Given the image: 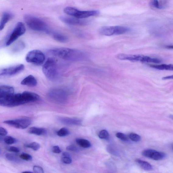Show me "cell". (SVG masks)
Segmentation results:
<instances>
[{
	"instance_id": "7bdbcfd3",
	"label": "cell",
	"mask_w": 173,
	"mask_h": 173,
	"mask_svg": "<svg viewBox=\"0 0 173 173\" xmlns=\"http://www.w3.org/2000/svg\"></svg>"
},
{
	"instance_id": "d6986e66",
	"label": "cell",
	"mask_w": 173,
	"mask_h": 173,
	"mask_svg": "<svg viewBox=\"0 0 173 173\" xmlns=\"http://www.w3.org/2000/svg\"><path fill=\"white\" fill-rule=\"evenodd\" d=\"M151 67L159 70L173 71V64H162L160 65H150Z\"/></svg>"
},
{
	"instance_id": "e575fe53",
	"label": "cell",
	"mask_w": 173,
	"mask_h": 173,
	"mask_svg": "<svg viewBox=\"0 0 173 173\" xmlns=\"http://www.w3.org/2000/svg\"><path fill=\"white\" fill-rule=\"evenodd\" d=\"M8 150L9 151L14 153H19L20 151V150L19 148L14 147H9Z\"/></svg>"
},
{
	"instance_id": "ab89813d",
	"label": "cell",
	"mask_w": 173,
	"mask_h": 173,
	"mask_svg": "<svg viewBox=\"0 0 173 173\" xmlns=\"http://www.w3.org/2000/svg\"><path fill=\"white\" fill-rule=\"evenodd\" d=\"M165 48L168 49L173 50V45H167L165 47Z\"/></svg>"
},
{
	"instance_id": "7a4b0ae2",
	"label": "cell",
	"mask_w": 173,
	"mask_h": 173,
	"mask_svg": "<svg viewBox=\"0 0 173 173\" xmlns=\"http://www.w3.org/2000/svg\"><path fill=\"white\" fill-rule=\"evenodd\" d=\"M50 53L54 56L69 61H80L88 58L87 54L82 51L68 48H55L50 50Z\"/></svg>"
},
{
	"instance_id": "83f0119b",
	"label": "cell",
	"mask_w": 173,
	"mask_h": 173,
	"mask_svg": "<svg viewBox=\"0 0 173 173\" xmlns=\"http://www.w3.org/2000/svg\"><path fill=\"white\" fill-rule=\"evenodd\" d=\"M151 4L152 6L154 8L157 9H161L162 8V5H161L159 1L158 0H152Z\"/></svg>"
},
{
	"instance_id": "7c38bea8",
	"label": "cell",
	"mask_w": 173,
	"mask_h": 173,
	"mask_svg": "<svg viewBox=\"0 0 173 173\" xmlns=\"http://www.w3.org/2000/svg\"><path fill=\"white\" fill-rule=\"evenodd\" d=\"M25 67L22 64H18L2 69L0 72V75L2 77H11L19 74L23 71Z\"/></svg>"
},
{
	"instance_id": "cb8c5ba5",
	"label": "cell",
	"mask_w": 173,
	"mask_h": 173,
	"mask_svg": "<svg viewBox=\"0 0 173 173\" xmlns=\"http://www.w3.org/2000/svg\"><path fill=\"white\" fill-rule=\"evenodd\" d=\"M4 141L5 143L8 145H11L16 143L17 140L12 137L7 136L4 138Z\"/></svg>"
},
{
	"instance_id": "3957f363",
	"label": "cell",
	"mask_w": 173,
	"mask_h": 173,
	"mask_svg": "<svg viewBox=\"0 0 173 173\" xmlns=\"http://www.w3.org/2000/svg\"><path fill=\"white\" fill-rule=\"evenodd\" d=\"M24 20L29 28L33 31L44 32L48 34L51 33L46 23L38 17L31 15L26 14L24 16Z\"/></svg>"
},
{
	"instance_id": "8d00e7d4",
	"label": "cell",
	"mask_w": 173,
	"mask_h": 173,
	"mask_svg": "<svg viewBox=\"0 0 173 173\" xmlns=\"http://www.w3.org/2000/svg\"><path fill=\"white\" fill-rule=\"evenodd\" d=\"M8 134V132L6 130L2 127H0V135L1 136H4Z\"/></svg>"
},
{
	"instance_id": "7402d4cb",
	"label": "cell",
	"mask_w": 173,
	"mask_h": 173,
	"mask_svg": "<svg viewBox=\"0 0 173 173\" xmlns=\"http://www.w3.org/2000/svg\"><path fill=\"white\" fill-rule=\"evenodd\" d=\"M76 142L80 146L84 148H89L92 146L91 143L86 139L78 138L76 140Z\"/></svg>"
},
{
	"instance_id": "ba28073f",
	"label": "cell",
	"mask_w": 173,
	"mask_h": 173,
	"mask_svg": "<svg viewBox=\"0 0 173 173\" xmlns=\"http://www.w3.org/2000/svg\"><path fill=\"white\" fill-rule=\"evenodd\" d=\"M45 59L44 54L39 50H33L29 51L26 57L27 62L36 65H40L43 64Z\"/></svg>"
},
{
	"instance_id": "5b68a950",
	"label": "cell",
	"mask_w": 173,
	"mask_h": 173,
	"mask_svg": "<svg viewBox=\"0 0 173 173\" xmlns=\"http://www.w3.org/2000/svg\"><path fill=\"white\" fill-rule=\"evenodd\" d=\"M42 71L45 76L51 81L56 80L58 75L57 63L53 58H48L42 67Z\"/></svg>"
},
{
	"instance_id": "74e56055",
	"label": "cell",
	"mask_w": 173,
	"mask_h": 173,
	"mask_svg": "<svg viewBox=\"0 0 173 173\" xmlns=\"http://www.w3.org/2000/svg\"><path fill=\"white\" fill-rule=\"evenodd\" d=\"M162 79L164 80L173 79V75L163 77Z\"/></svg>"
},
{
	"instance_id": "f35d334b",
	"label": "cell",
	"mask_w": 173,
	"mask_h": 173,
	"mask_svg": "<svg viewBox=\"0 0 173 173\" xmlns=\"http://www.w3.org/2000/svg\"><path fill=\"white\" fill-rule=\"evenodd\" d=\"M62 157H71L70 154L67 152H64L62 153Z\"/></svg>"
},
{
	"instance_id": "6da1fadb",
	"label": "cell",
	"mask_w": 173,
	"mask_h": 173,
	"mask_svg": "<svg viewBox=\"0 0 173 173\" xmlns=\"http://www.w3.org/2000/svg\"><path fill=\"white\" fill-rule=\"evenodd\" d=\"M40 96L34 93L25 92L14 94L6 98L0 100V105L3 107H12L39 101Z\"/></svg>"
},
{
	"instance_id": "2e32d148",
	"label": "cell",
	"mask_w": 173,
	"mask_h": 173,
	"mask_svg": "<svg viewBox=\"0 0 173 173\" xmlns=\"http://www.w3.org/2000/svg\"><path fill=\"white\" fill-rule=\"evenodd\" d=\"M21 84L23 85L30 87H34L37 85V81L34 77L30 75L24 78L21 81Z\"/></svg>"
},
{
	"instance_id": "1f68e13d",
	"label": "cell",
	"mask_w": 173,
	"mask_h": 173,
	"mask_svg": "<svg viewBox=\"0 0 173 173\" xmlns=\"http://www.w3.org/2000/svg\"><path fill=\"white\" fill-rule=\"evenodd\" d=\"M33 170L35 173H44V170L41 167L37 166H34L33 167Z\"/></svg>"
},
{
	"instance_id": "836d02e7",
	"label": "cell",
	"mask_w": 173,
	"mask_h": 173,
	"mask_svg": "<svg viewBox=\"0 0 173 173\" xmlns=\"http://www.w3.org/2000/svg\"><path fill=\"white\" fill-rule=\"evenodd\" d=\"M5 157L7 159L10 161H16L17 160L16 157L12 154L9 153L6 154Z\"/></svg>"
},
{
	"instance_id": "603a6c76",
	"label": "cell",
	"mask_w": 173,
	"mask_h": 173,
	"mask_svg": "<svg viewBox=\"0 0 173 173\" xmlns=\"http://www.w3.org/2000/svg\"><path fill=\"white\" fill-rule=\"evenodd\" d=\"M70 134V132L68 129L64 127L61 129L57 132V136L60 137H64L68 136Z\"/></svg>"
},
{
	"instance_id": "8992f818",
	"label": "cell",
	"mask_w": 173,
	"mask_h": 173,
	"mask_svg": "<svg viewBox=\"0 0 173 173\" xmlns=\"http://www.w3.org/2000/svg\"><path fill=\"white\" fill-rule=\"evenodd\" d=\"M64 12L69 16L80 19L97 16L99 14V12L98 11H81L75 8L70 7L65 8Z\"/></svg>"
},
{
	"instance_id": "5bb4252c",
	"label": "cell",
	"mask_w": 173,
	"mask_h": 173,
	"mask_svg": "<svg viewBox=\"0 0 173 173\" xmlns=\"http://www.w3.org/2000/svg\"><path fill=\"white\" fill-rule=\"evenodd\" d=\"M59 19L62 22L69 25H85L87 23L86 21L74 17L61 16Z\"/></svg>"
},
{
	"instance_id": "b9f144b4",
	"label": "cell",
	"mask_w": 173,
	"mask_h": 173,
	"mask_svg": "<svg viewBox=\"0 0 173 173\" xmlns=\"http://www.w3.org/2000/svg\"><path fill=\"white\" fill-rule=\"evenodd\" d=\"M170 117H171V119L173 120V115H171V116H170Z\"/></svg>"
},
{
	"instance_id": "4dcf8cb0",
	"label": "cell",
	"mask_w": 173,
	"mask_h": 173,
	"mask_svg": "<svg viewBox=\"0 0 173 173\" xmlns=\"http://www.w3.org/2000/svg\"><path fill=\"white\" fill-rule=\"evenodd\" d=\"M66 150L68 151L75 152L80 151L79 149L74 145L68 146L66 147Z\"/></svg>"
},
{
	"instance_id": "d4e9b609",
	"label": "cell",
	"mask_w": 173,
	"mask_h": 173,
	"mask_svg": "<svg viewBox=\"0 0 173 173\" xmlns=\"http://www.w3.org/2000/svg\"><path fill=\"white\" fill-rule=\"evenodd\" d=\"M25 147L27 148H31L34 151H37L40 148V144L36 142H33L29 144H26Z\"/></svg>"
},
{
	"instance_id": "30bf717a",
	"label": "cell",
	"mask_w": 173,
	"mask_h": 173,
	"mask_svg": "<svg viewBox=\"0 0 173 173\" xmlns=\"http://www.w3.org/2000/svg\"><path fill=\"white\" fill-rule=\"evenodd\" d=\"M26 32V28L24 24L22 22H18L8 38L5 44L6 46H10L21 36L25 34Z\"/></svg>"
},
{
	"instance_id": "f546056e",
	"label": "cell",
	"mask_w": 173,
	"mask_h": 173,
	"mask_svg": "<svg viewBox=\"0 0 173 173\" xmlns=\"http://www.w3.org/2000/svg\"><path fill=\"white\" fill-rule=\"evenodd\" d=\"M117 138L123 141H126L128 140L127 136L122 133H117L116 134Z\"/></svg>"
},
{
	"instance_id": "4fadbf2b",
	"label": "cell",
	"mask_w": 173,
	"mask_h": 173,
	"mask_svg": "<svg viewBox=\"0 0 173 173\" xmlns=\"http://www.w3.org/2000/svg\"><path fill=\"white\" fill-rule=\"evenodd\" d=\"M142 155L148 158L155 161H159L165 158L164 153L151 149L146 150L142 152Z\"/></svg>"
},
{
	"instance_id": "9c48e42d",
	"label": "cell",
	"mask_w": 173,
	"mask_h": 173,
	"mask_svg": "<svg viewBox=\"0 0 173 173\" xmlns=\"http://www.w3.org/2000/svg\"><path fill=\"white\" fill-rule=\"evenodd\" d=\"M48 96L51 101L58 104H63L68 98L67 93L61 89L51 90L48 93Z\"/></svg>"
},
{
	"instance_id": "f1b7e54d",
	"label": "cell",
	"mask_w": 173,
	"mask_h": 173,
	"mask_svg": "<svg viewBox=\"0 0 173 173\" xmlns=\"http://www.w3.org/2000/svg\"><path fill=\"white\" fill-rule=\"evenodd\" d=\"M20 157L21 159L27 161L32 160V157L28 154L22 153L20 155Z\"/></svg>"
},
{
	"instance_id": "ac0fdd59",
	"label": "cell",
	"mask_w": 173,
	"mask_h": 173,
	"mask_svg": "<svg viewBox=\"0 0 173 173\" xmlns=\"http://www.w3.org/2000/svg\"><path fill=\"white\" fill-rule=\"evenodd\" d=\"M28 132L32 134L41 136L46 134L47 133V130L43 128L32 127L29 129Z\"/></svg>"
},
{
	"instance_id": "8fae6325",
	"label": "cell",
	"mask_w": 173,
	"mask_h": 173,
	"mask_svg": "<svg viewBox=\"0 0 173 173\" xmlns=\"http://www.w3.org/2000/svg\"><path fill=\"white\" fill-rule=\"evenodd\" d=\"M3 123L15 128L20 129H26L32 123L31 119L28 118H22L14 120H5Z\"/></svg>"
},
{
	"instance_id": "277c9868",
	"label": "cell",
	"mask_w": 173,
	"mask_h": 173,
	"mask_svg": "<svg viewBox=\"0 0 173 173\" xmlns=\"http://www.w3.org/2000/svg\"><path fill=\"white\" fill-rule=\"evenodd\" d=\"M117 57L122 60L129 61L133 62H140L142 63L159 64L161 60L150 57L140 54H118Z\"/></svg>"
},
{
	"instance_id": "4316f807",
	"label": "cell",
	"mask_w": 173,
	"mask_h": 173,
	"mask_svg": "<svg viewBox=\"0 0 173 173\" xmlns=\"http://www.w3.org/2000/svg\"><path fill=\"white\" fill-rule=\"evenodd\" d=\"M129 137L131 140L135 142L140 141L141 139L140 136L134 133H130L129 135Z\"/></svg>"
},
{
	"instance_id": "ffe728a7",
	"label": "cell",
	"mask_w": 173,
	"mask_h": 173,
	"mask_svg": "<svg viewBox=\"0 0 173 173\" xmlns=\"http://www.w3.org/2000/svg\"><path fill=\"white\" fill-rule=\"evenodd\" d=\"M136 162L143 169L147 171H151L153 169L152 166L150 163L140 159H136Z\"/></svg>"
},
{
	"instance_id": "44dd1931",
	"label": "cell",
	"mask_w": 173,
	"mask_h": 173,
	"mask_svg": "<svg viewBox=\"0 0 173 173\" xmlns=\"http://www.w3.org/2000/svg\"><path fill=\"white\" fill-rule=\"evenodd\" d=\"M52 36L53 38L57 42L61 43H65L68 41V38L66 36L58 33H53Z\"/></svg>"
},
{
	"instance_id": "9a60e30c",
	"label": "cell",
	"mask_w": 173,
	"mask_h": 173,
	"mask_svg": "<svg viewBox=\"0 0 173 173\" xmlns=\"http://www.w3.org/2000/svg\"><path fill=\"white\" fill-rule=\"evenodd\" d=\"M59 120L61 123L67 125L80 126L82 123V121L78 118L61 117Z\"/></svg>"
},
{
	"instance_id": "d6a6232c",
	"label": "cell",
	"mask_w": 173,
	"mask_h": 173,
	"mask_svg": "<svg viewBox=\"0 0 173 173\" xmlns=\"http://www.w3.org/2000/svg\"><path fill=\"white\" fill-rule=\"evenodd\" d=\"M62 161L64 163L66 164H70L72 162L71 157H63Z\"/></svg>"
},
{
	"instance_id": "60d3db41",
	"label": "cell",
	"mask_w": 173,
	"mask_h": 173,
	"mask_svg": "<svg viewBox=\"0 0 173 173\" xmlns=\"http://www.w3.org/2000/svg\"><path fill=\"white\" fill-rule=\"evenodd\" d=\"M23 173H32V172L31 171H26L23 172Z\"/></svg>"
},
{
	"instance_id": "e0dca14e",
	"label": "cell",
	"mask_w": 173,
	"mask_h": 173,
	"mask_svg": "<svg viewBox=\"0 0 173 173\" xmlns=\"http://www.w3.org/2000/svg\"><path fill=\"white\" fill-rule=\"evenodd\" d=\"M13 17V14L9 12H5L3 14L1 23H0V30L1 31L4 29L6 24L12 19Z\"/></svg>"
},
{
	"instance_id": "d590c367",
	"label": "cell",
	"mask_w": 173,
	"mask_h": 173,
	"mask_svg": "<svg viewBox=\"0 0 173 173\" xmlns=\"http://www.w3.org/2000/svg\"><path fill=\"white\" fill-rule=\"evenodd\" d=\"M53 152L56 154H59L61 152V150L57 145L54 146L53 148Z\"/></svg>"
},
{
	"instance_id": "52a82bcc",
	"label": "cell",
	"mask_w": 173,
	"mask_h": 173,
	"mask_svg": "<svg viewBox=\"0 0 173 173\" xmlns=\"http://www.w3.org/2000/svg\"><path fill=\"white\" fill-rule=\"evenodd\" d=\"M130 31L129 28L124 26H104L99 29V32L102 35L110 36L123 34Z\"/></svg>"
},
{
	"instance_id": "484cf974",
	"label": "cell",
	"mask_w": 173,
	"mask_h": 173,
	"mask_svg": "<svg viewBox=\"0 0 173 173\" xmlns=\"http://www.w3.org/2000/svg\"><path fill=\"white\" fill-rule=\"evenodd\" d=\"M99 137L101 139L108 140L109 138V134L107 130H103L99 133Z\"/></svg>"
}]
</instances>
